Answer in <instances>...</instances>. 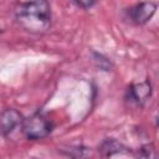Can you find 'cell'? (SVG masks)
<instances>
[{
    "label": "cell",
    "mask_w": 159,
    "mask_h": 159,
    "mask_svg": "<svg viewBox=\"0 0 159 159\" xmlns=\"http://www.w3.org/2000/svg\"><path fill=\"white\" fill-rule=\"evenodd\" d=\"M14 15L19 26L29 32H43L51 25L48 0H24L15 6Z\"/></svg>",
    "instance_id": "cell-1"
},
{
    "label": "cell",
    "mask_w": 159,
    "mask_h": 159,
    "mask_svg": "<svg viewBox=\"0 0 159 159\" xmlns=\"http://www.w3.org/2000/svg\"><path fill=\"white\" fill-rule=\"evenodd\" d=\"M138 155H139V157H145V158H148V157H158V153H155V149L153 148V145L147 144V145H143V147L139 149Z\"/></svg>",
    "instance_id": "cell-7"
},
{
    "label": "cell",
    "mask_w": 159,
    "mask_h": 159,
    "mask_svg": "<svg viewBox=\"0 0 159 159\" xmlns=\"http://www.w3.org/2000/svg\"><path fill=\"white\" fill-rule=\"evenodd\" d=\"M152 96V84L149 81L133 83L125 92V101L137 107H143Z\"/></svg>",
    "instance_id": "cell-4"
},
{
    "label": "cell",
    "mask_w": 159,
    "mask_h": 159,
    "mask_svg": "<svg viewBox=\"0 0 159 159\" xmlns=\"http://www.w3.org/2000/svg\"><path fill=\"white\" fill-rule=\"evenodd\" d=\"M24 119L19 111L14 108L5 109L1 113V132L4 137H9L17 127H22Z\"/></svg>",
    "instance_id": "cell-5"
},
{
    "label": "cell",
    "mask_w": 159,
    "mask_h": 159,
    "mask_svg": "<svg viewBox=\"0 0 159 159\" xmlns=\"http://www.w3.org/2000/svg\"><path fill=\"white\" fill-rule=\"evenodd\" d=\"M125 149L127 148L120 142L116 140L114 138L104 139L98 147V152L102 157H112L116 154H122L123 152H125Z\"/></svg>",
    "instance_id": "cell-6"
},
{
    "label": "cell",
    "mask_w": 159,
    "mask_h": 159,
    "mask_svg": "<svg viewBox=\"0 0 159 159\" xmlns=\"http://www.w3.org/2000/svg\"><path fill=\"white\" fill-rule=\"evenodd\" d=\"M52 130V123L46 114L36 112L29 118L24 119L22 132L30 140H37L47 137Z\"/></svg>",
    "instance_id": "cell-2"
},
{
    "label": "cell",
    "mask_w": 159,
    "mask_h": 159,
    "mask_svg": "<svg viewBox=\"0 0 159 159\" xmlns=\"http://www.w3.org/2000/svg\"><path fill=\"white\" fill-rule=\"evenodd\" d=\"M78 7L82 9H89L96 4V0H72Z\"/></svg>",
    "instance_id": "cell-8"
},
{
    "label": "cell",
    "mask_w": 159,
    "mask_h": 159,
    "mask_svg": "<svg viewBox=\"0 0 159 159\" xmlns=\"http://www.w3.org/2000/svg\"><path fill=\"white\" fill-rule=\"evenodd\" d=\"M157 11V4L153 1H142L138 2L124 11L125 19L133 25H144L147 24Z\"/></svg>",
    "instance_id": "cell-3"
},
{
    "label": "cell",
    "mask_w": 159,
    "mask_h": 159,
    "mask_svg": "<svg viewBox=\"0 0 159 159\" xmlns=\"http://www.w3.org/2000/svg\"><path fill=\"white\" fill-rule=\"evenodd\" d=\"M158 125H159V117H158Z\"/></svg>",
    "instance_id": "cell-9"
}]
</instances>
